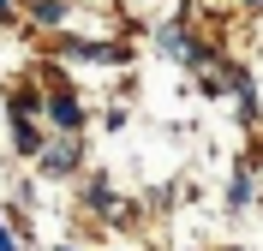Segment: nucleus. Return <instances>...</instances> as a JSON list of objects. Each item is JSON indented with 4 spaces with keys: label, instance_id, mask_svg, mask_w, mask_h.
<instances>
[{
    "label": "nucleus",
    "instance_id": "obj_1",
    "mask_svg": "<svg viewBox=\"0 0 263 251\" xmlns=\"http://www.w3.org/2000/svg\"><path fill=\"white\" fill-rule=\"evenodd\" d=\"M48 120L60 126V132H78V126H84V108H78V96H72V90H54V96H48Z\"/></svg>",
    "mask_w": 263,
    "mask_h": 251
},
{
    "label": "nucleus",
    "instance_id": "obj_2",
    "mask_svg": "<svg viewBox=\"0 0 263 251\" xmlns=\"http://www.w3.org/2000/svg\"><path fill=\"white\" fill-rule=\"evenodd\" d=\"M78 167V144L66 138V144H54V150H42V173H72Z\"/></svg>",
    "mask_w": 263,
    "mask_h": 251
},
{
    "label": "nucleus",
    "instance_id": "obj_3",
    "mask_svg": "<svg viewBox=\"0 0 263 251\" xmlns=\"http://www.w3.org/2000/svg\"><path fill=\"white\" fill-rule=\"evenodd\" d=\"M228 209H251V162L233 167V180H228Z\"/></svg>",
    "mask_w": 263,
    "mask_h": 251
},
{
    "label": "nucleus",
    "instance_id": "obj_4",
    "mask_svg": "<svg viewBox=\"0 0 263 251\" xmlns=\"http://www.w3.org/2000/svg\"><path fill=\"white\" fill-rule=\"evenodd\" d=\"M60 18H66L60 0H36V24H60Z\"/></svg>",
    "mask_w": 263,
    "mask_h": 251
},
{
    "label": "nucleus",
    "instance_id": "obj_5",
    "mask_svg": "<svg viewBox=\"0 0 263 251\" xmlns=\"http://www.w3.org/2000/svg\"><path fill=\"white\" fill-rule=\"evenodd\" d=\"M12 132H18V150H36V126H30V120L12 114Z\"/></svg>",
    "mask_w": 263,
    "mask_h": 251
},
{
    "label": "nucleus",
    "instance_id": "obj_6",
    "mask_svg": "<svg viewBox=\"0 0 263 251\" xmlns=\"http://www.w3.org/2000/svg\"><path fill=\"white\" fill-rule=\"evenodd\" d=\"M0 251H12V234H6V227H0Z\"/></svg>",
    "mask_w": 263,
    "mask_h": 251
},
{
    "label": "nucleus",
    "instance_id": "obj_7",
    "mask_svg": "<svg viewBox=\"0 0 263 251\" xmlns=\"http://www.w3.org/2000/svg\"><path fill=\"white\" fill-rule=\"evenodd\" d=\"M6 6H12V0H0V12H6Z\"/></svg>",
    "mask_w": 263,
    "mask_h": 251
}]
</instances>
